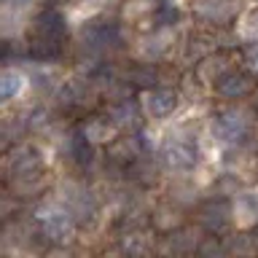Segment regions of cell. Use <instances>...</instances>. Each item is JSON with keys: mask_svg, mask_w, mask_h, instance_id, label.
Returning a JSON list of instances; mask_svg holds the SVG:
<instances>
[{"mask_svg": "<svg viewBox=\"0 0 258 258\" xmlns=\"http://www.w3.org/2000/svg\"><path fill=\"white\" fill-rule=\"evenodd\" d=\"M70 159L76 161V167H81V169L92 164V159H94V143L84 135V129L73 135V140H70Z\"/></svg>", "mask_w": 258, "mask_h": 258, "instance_id": "cell-16", "label": "cell"}, {"mask_svg": "<svg viewBox=\"0 0 258 258\" xmlns=\"http://www.w3.org/2000/svg\"><path fill=\"white\" fill-rule=\"evenodd\" d=\"M70 215L76 218V223L78 226H84V223H92L94 221V215H97V202L89 197V194H81V197L73 202V210H70Z\"/></svg>", "mask_w": 258, "mask_h": 258, "instance_id": "cell-22", "label": "cell"}, {"mask_svg": "<svg viewBox=\"0 0 258 258\" xmlns=\"http://www.w3.org/2000/svg\"><path fill=\"white\" fill-rule=\"evenodd\" d=\"M32 32H40V35L48 38H68V22H64V14L56 6H46L43 11L35 16V27Z\"/></svg>", "mask_w": 258, "mask_h": 258, "instance_id": "cell-11", "label": "cell"}, {"mask_svg": "<svg viewBox=\"0 0 258 258\" xmlns=\"http://www.w3.org/2000/svg\"><path fill=\"white\" fill-rule=\"evenodd\" d=\"M126 175L132 177L137 185H153L159 177V167H156V161H151L145 153H140V156L126 167Z\"/></svg>", "mask_w": 258, "mask_h": 258, "instance_id": "cell-15", "label": "cell"}, {"mask_svg": "<svg viewBox=\"0 0 258 258\" xmlns=\"http://www.w3.org/2000/svg\"><path fill=\"white\" fill-rule=\"evenodd\" d=\"M40 172H43V156L32 145H19V148L6 153V159H3L6 185L24 180V177H32V175H40Z\"/></svg>", "mask_w": 258, "mask_h": 258, "instance_id": "cell-1", "label": "cell"}, {"mask_svg": "<svg viewBox=\"0 0 258 258\" xmlns=\"http://www.w3.org/2000/svg\"><path fill=\"white\" fill-rule=\"evenodd\" d=\"M237 213L258 221V194H242L237 199Z\"/></svg>", "mask_w": 258, "mask_h": 258, "instance_id": "cell-26", "label": "cell"}, {"mask_svg": "<svg viewBox=\"0 0 258 258\" xmlns=\"http://www.w3.org/2000/svg\"><path fill=\"white\" fill-rule=\"evenodd\" d=\"M197 253H199V255H221V253H226V247L218 242V234H210L207 239L199 242Z\"/></svg>", "mask_w": 258, "mask_h": 258, "instance_id": "cell-27", "label": "cell"}, {"mask_svg": "<svg viewBox=\"0 0 258 258\" xmlns=\"http://www.w3.org/2000/svg\"><path fill=\"white\" fill-rule=\"evenodd\" d=\"M81 40L89 51H108V48L121 46V27L116 22H92L89 27H84Z\"/></svg>", "mask_w": 258, "mask_h": 258, "instance_id": "cell-4", "label": "cell"}, {"mask_svg": "<svg viewBox=\"0 0 258 258\" xmlns=\"http://www.w3.org/2000/svg\"><path fill=\"white\" fill-rule=\"evenodd\" d=\"M199 223L205 226L210 234H223L231 223V205L229 199H207L199 207Z\"/></svg>", "mask_w": 258, "mask_h": 258, "instance_id": "cell-8", "label": "cell"}, {"mask_svg": "<svg viewBox=\"0 0 258 258\" xmlns=\"http://www.w3.org/2000/svg\"><path fill=\"white\" fill-rule=\"evenodd\" d=\"M151 250V239L140 231H126L121 237V253H129V255H143Z\"/></svg>", "mask_w": 258, "mask_h": 258, "instance_id": "cell-23", "label": "cell"}, {"mask_svg": "<svg viewBox=\"0 0 258 258\" xmlns=\"http://www.w3.org/2000/svg\"><path fill=\"white\" fill-rule=\"evenodd\" d=\"M197 239L191 237L188 231H175L169 234V242H167V250L169 253H191V250H197Z\"/></svg>", "mask_w": 258, "mask_h": 258, "instance_id": "cell-24", "label": "cell"}, {"mask_svg": "<svg viewBox=\"0 0 258 258\" xmlns=\"http://www.w3.org/2000/svg\"><path fill=\"white\" fill-rule=\"evenodd\" d=\"M24 84H27V81H24V76L19 70H11V68L3 70V76H0V97H3L6 102L14 100V97L24 89Z\"/></svg>", "mask_w": 258, "mask_h": 258, "instance_id": "cell-21", "label": "cell"}, {"mask_svg": "<svg viewBox=\"0 0 258 258\" xmlns=\"http://www.w3.org/2000/svg\"><path fill=\"white\" fill-rule=\"evenodd\" d=\"M126 81L135 89H145L148 92L151 86H159V70H156V64H132L126 70Z\"/></svg>", "mask_w": 258, "mask_h": 258, "instance_id": "cell-17", "label": "cell"}, {"mask_svg": "<svg viewBox=\"0 0 258 258\" xmlns=\"http://www.w3.org/2000/svg\"><path fill=\"white\" fill-rule=\"evenodd\" d=\"M213 48H215L213 35H191L185 48H183V54L188 62H202L207 54H213Z\"/></svg>", "mask_w": 258, "mask_h": 258, "instance_id": "cell-19", "label": "cell"}, {"mask_svg": "<svg viewBox=\"0 0 258 258\" xmlns=\"http://www.w3.org/2000/svg\"><path fill=\"white\" fill-rule=\"evenodd\" d=\"M255 78L250 70H229L221 81H215V94L221 100H245L255 92Z\"/></svg>", "mask_w": 258, "mask_h": 258, "instance_id": "cell-5", "label": "cell"}, {"mask_svg": "<svg viewBox=\"0 0 258 258\" xmlns=\"http://www.w3.org/2000/svg\"><path fill=\"white\" fill-rule=\"evenodd\" d=\"M113 129H118V126L113 124L110 116H94V118H89L84 124V135L92 143H105V140L113 137Z\"/></svg>", "mask_w": 258, "mask_h": 258, "instance_id": "cell-18", "label": "cell"}, {"mask_svg": "<svg viewBox=\"0 0 258 258\" xmlns=\"http://www.w3.org/2000/svg\"><path fill=\"white\" fill-rule=\"evenodd\" d=\"M108 116L113 118V124H116L121 132H140V110H137V105L129 100V97L113 102Z\"/></svg>", "mask_w": 258, "mask_h": 258, "instance_id": "cell-12", "label": "cell"}, {"mask_svg": "<svg viewBox=\"0 0 258 258\" xmlns=\"http://www.w3.org/2000/svg\"><path fill=\"white\" fill-rule=\"evenodd\" d=\"M242 59H245L247 70L253 73V76H258V40H250L247 48H245V54H242Z\"/></svg>", "mask_w": 258, "mask_h": 258, "instance_id": "cell-28", "label": "cell"}, {"mask_svg": "<svg viewBox=\"0 0 258 258\" xmlns=\"http://www.w3.org/2000/svg\"><path fill=\"white\" fill-rule=\"evenodd\" d=\"M153 19H156V24H161V27H172V24L180 22V11H177L172 3H161Z\"/></svg>", "mask_w": 258, "mask_h": 258, "instance_id": "cell-25", "label": "cell"}, {"mask_svg": "<svg viewBox=\"0 0 258 258\" xmlns=\"http://www.w3.org/2000/svg\"><path fill=\"white\" fill-rule=\"evenodd\" d=\"M140 153H145V143L140 132H124L108 145V161L116 167H129Z\"/></svg>", "mask_w": 258, "mask_h": 258, "instance_id": "cell-7", "label": "cell"}, {"mask_svg": "<svg viewBox=\"0 0 258 258\" xmlns=\"http://www.w3.org/2000/svg\"><path fill=\"white\" fill-rule=\"evenodd\" d=\"M84 100H86V86L76 84V81L62 84L59 92H56V102H59L62 108H78V105H84Z\"/></svg>", "mask_w": 258, "mask_h": 258, "instance_id": "cell-20", "label": "cell"}, {"mask_svg": "<svg viewBox=\"0 0 258 258\" xmlns=\"http://www.w3.org/2000/svg\"><path fill=\"white\" fill-rule=\"evenodd\" d=\"M231 68V54H223V51H215V54H207L199 64V78L202 81H221Z\"/></svg>", "mask_w": 258, "mask_h": 258, "instance_id": "cell-14", "label": "cell"}, {"mask_svg": "<svg viewBox=\"0 0 258 258\" xmlns=\"http://www.w3.org/2000/svg\"><path fill=\"white\" fill-rule=\"evenodd\" d=\"M27 48H30L32 59H38V62H54V59H59L62 51H64V40L62 38L40 35V32H32Z\"/></svg>", "mask_w": 258, "mask_h": 258, "instance_id": "cell-13", "label": "cell"}, {"mask_svg": "<svg viewBox=\"0 0 258 258\" xmlns=\"http://www.w3.org/2000/svg\"><path fill=\"white\" fill-rule=\"evenodd\" d=\"M242 35L247 40H258V8L247 16V22L242 24Z\"/></svg>", "mask_w": 258, "mask_h": 258, "instance_id": "cell-29", "label": "cell"}, {"mask_svg": "<svg viewBox=\"0 0 258 258\" xmlns=\"http://www.w3.org/2000/svg\"><path fill=\"white\" fill-rule=\"evenodd\" d=\"M40 221V237L43 242H51V245H64V242L73 239V234H76V218L70 213H64L59 207H48L43 213L38 215Z\"/></svg>", "mask_w": 258, "mask_h": 258, "instance_id": "cell-2", "label": "cell"}, {"mask_svg": "<svg viewBox=\"0 0 258 258\" xmlns=\"http://www.w3.org/2000/svg\"><path fill=\"white\" fill-rule=\"evenodd\" d=\"M175 108H177L175 89L156 86V89H148L143 97V110L148 113L151 118H167L169 113H175Z\"/></svg>", "mask_w": 258, "mask_h": 258, "instance_id": "cell-10", "label": "cell"}, {"mask_svg": "<svg viewBox=\"0 0 258 258\" xmlns=\"http://www.w3.org/2000/svg\"><path fill=\"white\" fill-rule=\"evenodd\" d=\"M194 14H197V19L202 24L223 27V24H229L234 16H237V8H234L231 0H197Z\"/></svg>", "mask_w": 258, "mask_h": 258, "instance_id": "cell-9", "label": "cell"}, {"mask_svg": "<svg viewBox=\"0 0 258 258\" xmlns=\"http://www.w3.org/2000/svg\"><path fill=\"white\" fill-rule=\"evenodd\" d=\"M255 110H258V94H255Z\"/></svg>", "mask_w": 258, "mask_h": 258, "instance_id": "cell-30", "label": "cell"}, {"mask_svg": "<svg viewBox=\"0 0 258 258\" xmlns=\"http://www.w3.org/2000/svg\"><path fill=\"white\" fill-rule=\"evenodd\" d=\"M213 135L221 137L226 143H242L250 135V118L245 110L239 108H226L215 113L213 118Z\"/></svg>", "mask_w": 258, "mask_h": 258, "instance_id": "cell-3", "label": "cell"}, {"mask_svg": "<svg viewBox=\"0 0 258 258\" xmlns=\"http://www.w3.org/2000/svg\"><path fill=\"white\" fill-rule=\"evenodd\" d=\"M161 156H164V164H167L169 169L185 172V169H191L194 164H197L199 151H197V143L188 140V137H175V140H169V143L164 145Z\"/></svg>", "mask_w": 258, "mask_h": 258, "instance_id": "cell-6", "label": "cell"}]
</instances>
